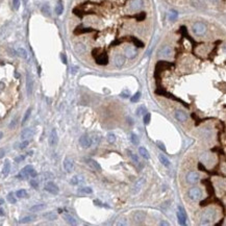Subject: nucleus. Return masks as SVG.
<instances>
[{"label":"nucleus","instance_id":"f257e3e1","mask_svg":"<svg viewBox=\"0 0 226 226\" xmlns=\"http://www.w3.org/2000/svg\"><path fill=\"white\" fill-rule=\"evenodd\" d=\"M216 210H213V208H208V210H204V212L201 214L200 217V224L201 225H210L212 224L213 222L216 219Z\"/></svg>","mask_w":226,"mask_h":226},{"label":"nucleus","instance_id":"f03ea898","mask_svg":"<svg viewBox=\"0 0 226 226\" xmlns=\"http://www.w3.org/2000/svg\"><path fill=\"white\" fill-rule=\"evenodd\" d=\"M37 175H38V173L36 172L34 167L30 166V165H27V166L24 167L20 172H19V174L17 175V177H18V178H21V179H25V178H28V177H32V178H34Z\"/></svg>","mask_w":226,"mask_h":226},{"label":"nucleus","instance_id":"7ed1b4c3","mask_svg":"<svg viewBox=\"0 0 226 226\" xmlns=\"http://www.w3.org/2000/svg\"><path fill=\"white\" fill-rule=\"evenodd\" d=\"M193 31L196 36H203L206 32V26L205 24L201 23V22H196L193 25Z\"/></svg>","mask_w":226,"mask_h":226},{"label":"nucleus","instance_id":"20e7f679","mask_svg":"<svg viewBox=\"0 0 226 226\" xmlns=\"http://www.w3.org/2000/svg\"><path fill=\"white\" fill-rule=\"evenodd\" d=\"M201 196H202V192H201V190L199 188H192L189 191V197L192 200H199L201 198Z\"/></svg>","mask_w":226,"mask_h":226},{"label":"nucleus","instance_id":"39448f33","mask_svg":"<svg viewBox=\"0 0 226 226\" xmlns=\"http://www.w3.org/2000/svg\"><path fill=\"white\" fill-rule=\"evenodd\" d=\"M34 79H32V76L30 75L29 73H27V76H26V92H27L28 96L32 95V92H34Z\"/></svg>","mask_w":226,"mask_h":226},{"label":"nucleus","instance_id":"423d86ee","mask_svg":"<svg viewBox=\"0 0 226 226\" xmlns=\"http://www.w3.org/2000/svg\"><path fill=\"white\" fill-rule=\"evenodd\" d=\"M94 58H95V61L98 65L104 66L107 65V63H109V56H107V54L105 52H101L100 54H95Z\"/></svg>","mask_w":226,"mask_h":226},{"label":"nucleus","instance_id":"0eeeda50","mask_svg":"<svg viewBox=\"0 0 226 226\" xmlns=\"http://www.w3.org/2000/svg\"><path fill=\"white\" fill-rule=\"evenodd\" d=\"M92 139L90 138V135H83L79 138V145L82 147V148H89V147L92 146Z\"/></svg>","mask_w":226,"mask_h":226},{"label":"nucleus","instance_id":"6e6552de","mask_svg":"<svg viewBox=\"0 0 226 226\" xmlns=\"http://www.w3.org/2000/svg\"><path fill=\"white\" fill-rule=\"evenodd\" d=\"M45 190L47 191L48 193H50V194L52 195H56L58 194V186L55 185L54 183H52V181H48L47 183L45 185Z\"/></svg>","mask_w":226,"mask_h":226},{"label":"nucleus","instance_id":"1a4fd4ad","mask_svg":"<svg viewBox=\"0 0 226 226\" xmlns=\"http://www.w3.org/2000/svg\"><path fill=\"white\" fill-rule=\"evenodd\" d=\"M172 55V48L170 46H164L159 51V56L163 58H168Z\"/></svg>","mask_w":226,"mask_h":226},{"label":"nucleus","instance_id":"9d476101","mask_svg":"<svg viewBox=\"0 0 226 226\" xmlns=\"http://www.w3.org/2000/svg\"><path fill=\"white\" fill-rule=\"evenodd\" d=\"M199 180V174L196 172V171H191V172L188 173L186 175V181L191 185H194L197 181Z\"/></svg>","mask_w":226,"mask_h":226},{"label":"nucleus","instance_id":"9b49d317","mask_svg":"<svg viewBox=\"0 0 226 226\" xmlns=\"http://www.w3.org/2000/svg\"><path fill=\"white\" fill-rule=\"evenodd\" d=\"M58 143V131H56L55 128H53L50 132L49 135V145L51 147L56 146Z\"/></svg>","mask_w":226,"mask_h":226},{"label":"nucleus","instance_id":"f8f14e48","mask_svg":"<svg viewBox=\"0 0 226 226\" xmlns=\"http://www.w3.org/2000/svg\"><path fill=\"white\" fill-rule=\"evenodd\" d=\"M177 219H178V223L180 225L186 224V214L183 207H178V212H177Z\"/></svg>","mask_w":226,"mask_h":226},{"label":"nucleus","instance_id":"ddd939ff","mask_svg":"<svg viewBox=\"0 0 226 226\" xmlns=\"http://www.w3.org/2000/svg\"><path fill=\"white\" fill-rule=\"evenodd\" d=\"M125 55L127 56L128 58H135V55H137L138 51H137V48L133 47V46H127L126 48H125Z\"/></svg>","mask_w":226,"mask_h":226},{"label":"nucleus","instance_id":"4468645a","mask_svg":"<svg viewBox=\"0 0 226 226\" xmlns=\"http://www.w3.org/2000/svg\"><path fill=\"white\" fill-rule=\"evenodd\" d=\"M85 164H87L91 169H93V170H95V171H101V166H100V165L98 164L97 162L95 161V159H85Z\"/></svg>","mask_w":226,"mask_h":226},{"label":"nucleus","instance_id":"2eb2a0df","mask_svg":"<svg viewBox=\"0 0 226 226\" xmlns=\"http://www.w3.org/2000/svg\"><path fill=\"white\" fill-rule=\"evenodd\" d=\"M34 135V130L32 128H25L21 132V139L22 140H28L32 138Z\"/></svg>","mask_w":226,"mask_h":226},{"label":"nucleus","instance_id":"dca6fc26","mask_svg":"<svg viewBox=\"0 0 226 226\" xmlns=\"http://www.w3.org/2000/svg\"><path fill=\"white\" fill-rule=\"evenodd\" d=\"M174 116H175V118H176L177 121H179V122H186V120H188V115H186L185 112L179 111V109L175 111Z\"/></svg>","mask_w":226,"mask_h":226},{"label":"nucleus","instance_id":"f3484780","mask_svg":"<svg viewBox=\"0 0 226 226\" xmlns=\"http://www.w3.org/2000/svg\"><path fill=\"white\" fill-rule=\"evenodd\" d=\"M73 168H74L73 161H72L71 159H69V157L65 159V161H64V169H65L66 172L70 173L72 170H73Z\"/></svg>","mask_w":226,"mask_h":226},{"label":"nucleus","instance_id":"a211bd4d","mask_svg":"<svg viewBox=\"0 0 226 226\" xmlns=\"http://www.w3.org/2000/svg\"><path fill=\"white\" fill-rule=\"evenodd\" d=\"M144 183H145V178H144V177L138 179V181L135 183V186H133V188H132V193H133V194H138V193L140 192V190L142 189V186H144Z\"/></svg>","mask_w":226,"mask_h":226},{"label":"nucleus","instance_id":"6ab92c4d","mask_svg":"<svg viewBox=\"0 0 226 226\" xmlns=\"http://www.w3.org/2000/svg\"><path fill=\"white\" fill-rule=\"evenodd\" d=\"M63 218L65 219V221L68 223V224H71V225H76V224H77V222H76V219L74 218V217L72 216L71 214H69V213H64V214H63Z\"/></svg>","mask_w":226,"mask_h":226},{"label":"nucleus","instance_id":"aec40b11","mask_svg":"<svg viewBox=\"0 0 226 226\" xmlns=\"http://www.w3.org/2000/svg\"><path fill=\"white\" fill-rule=\"evenodd\" d=\"M142 5H143V1H142V0H132L130 5H129V7H130L131 10L135 12V10H140V8L142 7Z\"/></svg>","mask_w":226,"mask_h":226},{"label":"nucleus","instance_id":"412c9836","mask_svg":"<svg viewBox=\"0 0 226 226\" xmlns=\"http://www.w3.org/2000/svg\"><path fill=\"white\" fill-rule=\"evenodd\" d=\"M146 218V214L144 212H135V215H133V220L135 222H143Z\"/></svg>","mask_w":226,"mask_h":226},{"label":"nucleus","instance_id":"4be33fe9","mask_svg":"<svg viewBox=\"0 0 226 226\" xmlns=\"http://www.w3.org/2000/svg\"><path fill=\"white\" fill-rule=\"evenodd\" d=\"M114 62H115V65L117 67H122L125 63V58L122 54H117L114 58Z\"/></svg>","mask_w":226,"mask_h":226},{"label":"nucleus","instance_id":"5701e85b","mask_svg":"<svg viewBox=\"0 0 226 226\" xmlns=\"http://www.w3.org/2000/svg\"><path fill=\"white\" fill-rule=\"evenodd\" d=\"M10 163L8 161H5V163L3 165V169H2V175L4 177H6L10 174Z\"/></svg>","mask_w":226,"mask_h":226},{"label":"nucleus","instance_id":"b1692460","mask_svg":"<svg viewBox=\"0 0 226 226\" xmlns=\"http://www.w3.org/2000/svg\"><path fill=\"white\" fill-rule=\"evenodd\" d=\"M94 31L93 28H82V27H77L75 30H74V34H85V32H92Z\"/></svg>","mask_w":226,"mask_h":226},{"label":"nucleus","instance_id":"393cba45","mask_svg":"<svg viewBox=\"0 0 226 226\" xmlns=\"http://www.w3.org/2000/svg\"><path fill=\"white\" fill-rule=\"evenodd\" d=\"M45 207H46V205L43 204V203H41V204H34V206H31L29 210H30V212H32V213H37V212H41V210H43Z\"/></svg>","mask_w":226,"mask_h":226},{"label":"nucleus","instance_id":"a878e982","mask_svg":"<svg viewBox=\"0 0 226 226\" xmlns=\"http://www.w3.org/2000/svg\"><path fill=\"white\" fill-rule=\"evenodd\" d=\"M159 162H161L162 164L164 165L165 167H169L170 166V161H169L168 159H167L166 156L162 153V154H159Z\"/></svg>","mask_w":226,"mask_h":226},{"label":"nucleus","instance_id":"bb28decb","mask_svg":"<svg viewBox=\"0 0 226 226\" xmlns=\"http://www.w3.org/2000/svg\"><path fill=\"white\" fill-rule=\"evenodd\" d=\"M63 12H64V5H63V2L61 1V0H58V4H56V6H55V13H56V15H62L63 14Z\"/></svg>","mask_w":226,"mask_h":226},{"label":"nucleus","instance_id":"cd10ccee","mask_svg":"<svg viewBox=\"0 0 226 226\" xmlns=\"http://www.w3.org/2000/svg\"><path fill=\"white\" fill-rule=\"evenodd\" d=\"M139 153H140V155H141L142 157H144V159H149V152L147 151V149L145 148V147H140V148H139Z\"/></svg>","mask_w":226,"mask_h":226},{"label":"nucleus","instance_id":"c85d7f7f","mask_svg":"<svg viewBox=\"0 0 226 226\" xmlns=\"http://www.w3.org/2000/svg\"><path fill=\"white\" fill-rule=\"evenodd\" d=\"M16 53L22 58H27V51H26L24 48H21V47L18 48V49L16 50Z\"/></svg>","mask_w":226,"mask_h":226},{"label":"nucleus","instance_id":"c756f323","mask_svg":"<svg viewBox=\"0 0 226 226\" xmlns=\"http://www.w3.org/2000/svg\"><path fill=\"white\" fill-rule=\"evenodd\" d=\"M36 220V216H26L24 217V218H22L20 220V223H23V224H25V223H30L32 222V221Z\"/></svg>","mask_w":226,"mask_h":226},{"label":"nucleus","instance_id":"7c9ffc66","mask_svg":"<svg viewBox=\"0 0 226 226\" xmlns=\"http://www.w3.org/2000/svg\"><path fill=\"white\" fill-rule=\"evenodd\" d=\"M93 192L90 186H82V188L78 189V193H82V194H91Z\"/></svg>","mask_w":226,"mask_h":226},{"label":"nucleus","instance_id":"2f4dec72","mask_svg":"<svg viewBox=\"0 0 226 226\" xmlns=\"http://www.w3.org/2000/svg\"><path fill=\"white\" fill-rule=\"evenodd\" d=\"M146 113H147V109H146V106H144V105H141V106H139L137 109V115L139 116V117L144 116Z\"/></svg>","mask_w":226,"mask_h":226},{"label":"nucleus","instance_id":"473e14b6","mask_svg":"<svg viewBox=\"0 0 226 226\" xmlns=\"http://www.w3.org/2000/svg\"><path fill=\"white\" fill-rule=\"evenodd\" d=\"M193 4H194V6H196L197 8L205 7V4L203 0H193Z\"/></svg>","mask_w":226,"mask_h":226},{"label":"nucleus","instance_id":"72a5a7b5","mask_svg":"<svg viewBox=\"0 0 226 226\" xmlns=\"http://www.w3.org/2000/svg\"><path fill=\"white\" fill-rule=\"evenodd\" d=\"M129 139H130L131 143H132L133 145H138L140 143V140H139V138H138V135H135V133H132V132L129 135Z\"/></svg>","mask_w":226,"mask_h":226},{"label":"nucleus","instance_id":"f704fd0d","mask_svg":"<svg viewBox=\"0 0 226 226\" xmlns=\"http://www.w3.org/2000/svg\"><path fill=\"white\" fill-rule=\"evenodd\" d=\"M30 115H31V107H29V109L26 111V113H25V115H24V117H23V120H22V125H24L27 122V120H28V118L30 117Z\"/></svg>","mask_w":226,"mask_h":226},{"label":"nucleus","instance_id":"c9c22d12","mask_svg":"<svg viewBox=\"0 0 226 226\" xmlns=\"http://www.w3.org/2000/svg\"><path fill=\"white\" fill-rule=\"evenodd\" d=\"M106 140H107V142H109V144L115 143V142H116V135H115V133L109 132V133H107V135H106Z\"/></svg>","mask_w":226,"mask_h":226},{"label":"nucleus","instance_id":"e433bc0d","mask_svg":"<svg viewBox=\"0 0 226 226\" xmlns=\"http://www.w3.org/2000/svg\"><path fill=\"white\" fill-rule=\"evenodd\" d=\"M16 196L18 198H25V197H27V192L25 190H23V189H21V190H18L16 192Z\"/></svg>","mask_w":226,"mask_h":226},{"label":"nucleus","instance_id":"4c0bfd02","mask_svg":"<svg viewBox=\"0 0 226 226\" xmlns=\"http://www.w3.org/2000/svg\"><path fill=\"white\" fill-rule=\"evenodd\" d=\"M42 13H43L45 16L50 17V7L48 4H44V5L42 6Z\"/></svg>","mask_w":226,"mask_h":226},{"label":"nucleus","instance_id":"58836bf2","mask_svg":"<svg viewBox=\"0 0 226 226\" xmlns=\"http://www.w3.org/2000/svg\"><path fill=\"white\" fill-rule=\"evenodd\" d=\"M80 179H82V176H77V175H75V176H73L71 178V183L74 186L79 185L80 183H82V180H80Z\"/></svg>","mask_w":226,"mask_h":226},{"label":"nucleus","instance_id":"ea45409f","mask_svg":"<svg viewBox=\"0 0 226 226\" xmlns=\"http://www.w3.org/2000/svg\"><path fill=\"white\" fill-rule=\"evenodd\" d=\"M140 98H141V92H137V93L135 94L133 96H131L130 97V101L131 102H138L140 100Z\"/></svg>","mask_w":226,"mask_h":226},{"label":"nucleus","instance_id":"a19ab883","mask_svg":"<svg viewBox=\"0 0 226 226\" xmlns=\"http://www.w3.org/2000/svg\"><path fill=\"white\" fill-rule=\"evenodd\" d=\"M128 154H129V156L131 157V159H132V161L135 162V164H138V163H139V157H138V154H135V153H133L132 151H130V150L128 151Z\"/></svg>","mask_w":226,"mask_h":226},{"label":"nucleus","instance_id":"79ce46f5","mask_svg":"<svg viewBox=\"0 0 226 226\" xmlns=\"http://www.w3.org/2000/svg\"><path fill=\"white\" fill-rule=\"evenodd\" d=\"M7 200H8V202L12 203V204H15V203L17 202L16 197L14 196V194H13V193H10V194L7 195Z\"/></svg>","mask_w":226,"mask_h":226},{"label":"nucleus","instance_id":"37998d69","mask_svg":"<svg viewBox=\"0 0 226 226\" xmlns=\"http://www.w3.org/2000/svg\"><path fill=\"white\" fill-rule=\"evenodd\" d=\"M75 50L77 52H79V53H82V52L85 51V47L82 45V44L79 43V44H77V45L75 46Z\"/></svg>","mask_w":226,"mask_h":226},{"label":"nucleus","instance_id":"c03bdc74","mask_svg":"<svg viewBox=\"0 0 226 226\" xmlns=\"http://www.w3.org/2000/svg\"><path fill=\"white\" fill-rule=\"evenodd\" d=\"M150 120H151V115L149 113H146L144 115V124L148 125L149 123H150Z\"/></svg>","mask_w":226,"mask_h":226},{"label":"nucleus","instance_id":"a18cd8bd","mask_svg":"<svg viewBox=\"0 0 226 226\" xmlns=\"http://www.w3.org/2000/svg\"><path fill=\"white\" fill-rule=\"evenodd\" d=\"M130 39H131V41H132L133 43H135V46H138V47H144V44L142 43V42L140 41V40H138V39L133 38V37H131Z\"/></svg>","mask_w":226,"mask_h":226},{"label":"nucleus","instance_id":"49530a36","mask_svg":"<svg viewBox=\"0 0 226 226\" xmlns=\"http://www.w3.org/2000/svg\"><path fill=\"white\" fill-rule=\"evenodd\" d=\"M28 144H29V141H28V140H23V142L19 144V147H18V148H19V149H25L26 147L28 146Z\"/></svg>","mask_w":226,"mask_h":226},{"label":"nucleus","instance_id":"de8ad7c7","mask_svg":"<svg viewBox=\"0 0 226 226\" xmlns=\"http://www.w3.org/2000/svg\"><path fill=\"white\" fill-rule=\"evenodd\" d=\"M44 217L46 219H48V220H54V219H56V215H54L53 213H48V214L44 215Z\"/></svg>","mask_w":226,"mask_h":226},{"label":"nucleus","instance_id":"09e8293b","mask_svg":"<svg viewBox=\"0 0 226 226\" xmlns=\"http://www.w3.org/2000/svg\"><path fill=\"white\" fill-rule=\"evenodd\" d=\"M177 16H178L177 12H175V10H171L170 16H169V17H170V20H171V21H174V20H176Z\"/></svg>","mask_w":226,"mask_h":226},{"label":"nucleus","instance_id":"8fccbe9b","mask_svg":"<svg viewBox=\"0 0 226 226\" xmlns=\"http://www.w3.org/2000/svg\"><path fill=\"white\" fill-rule=\"evenodd\" d=\"M120 96H121L122 98H128L129 96H130V92H129L128 90H124L123 92H121Z\"/></svg>","mask_w":226,"mask_h":226},{"label":"nucleus","instance_id":"3c124183","mask_svg":"<svg viewBox=\"0 0 226 226\" xmlns=\"http://www.w3.org/2000/svg\"><path fill=\"white\" fill-rule=\"evenodd\" d=\"M29 183H30V186H31L32 188L38 189V186H39V183H38V180H37V179H31Z\"/></svg>","mask_w":226,"mask_h":226},{"label":"nucleus","instance_id":"603ef678","mask_svg":"<svg viewBox=\"0 0 226 226\" xmlns=\"http://www.w3.org/2000/svg\"><path fill=\"white\" fill-rule=\"evenodd\" d=\"M156 145H157V146H159V148L161 149V150L166 151V147H165V144H164V143H162L161 141H156Z\"/></svg>","mask_w":226,"mask_h":226},{"label":"nucleus","instance_id":"864d4df0","mask_svg":"<svg viewBox=\"0 0 226 226\" xmlns=\"http://www.w3.org/2000/svg\"><path fill=\"white\" fill-rule=\"evenodd\" d=\"M13 5H14L15 10H18L20 6V0H13Z\"/></svg>","mask_w":226,"mask_h":226},{"label":"nucleus","instance_id":"5fc2aeb1","mask_svg":"<svg viewBox=\"0 0 226 226\" xmlns=\"http://www.w3.org/2000/svg\"><path fill=\"white\" fill-rule=\"evenodd\" d=\"M145 18H146V14H145V13H141V14L137 16V20L138 21H143Z\"/></svg>","mask_w":226,"mask_h":226},{"label":"nucleus","instance_id":"6e6d98bb","mask_svg":"<svg viewBox=\"0 0 226 226\" xmlns=\"http://www.w3.org/2000/svg\"><path fill=\"white\" fill-rule=\"evenodd\" d=\"M17 123V118H15L14 120L12 121V123L10 124V128H13V127H15V125Z\"/></svg>","mask_w":226,"mask_h":226},{"label":"nucleus","instance_id":"4d7b16f0","mask_svg":"<svg viewBox=\"0 0 226 226\" xmlns=\"http://www.w3.org/2000/svg\"><path fill=\"white\" fill-rule=\"evenodd\" d=\"M23 159H24V156H23V155H21V156L16 157V159H15V161H16L17 163H20V162H22Z\"/></svg>","mask_w":226,"mask_h":226},{"label":"nucleus","instance_id":"13d9d810","mask_svg":"<svg viewBox=\"0 0 226 226\" xmlns=\"http://www.w3.org/2000/svg\"><path fill=\"white\" fill-rule=\"evenodd\" d=\"M4 154H5V151H4L3 148H1V149H0V159L4 157Z\"/></svg>","mask_w":226,"mask_h":226},{"label":"nucleus","instance_id":"bf43d9fd","mask_svg":"<svg viewBox=\"0 0 226 226\" xmlns=\"http://www.w3.org/2000/svg\"><path fill=\"white\" fill-rule=\"evenodd\" d=\"M127 122H128V124L132 125V124H133V120H132V118H130V117H127Z\"/></svg>","mask_w":226,"mask_h":226},{"label":"nucleus","instance_id":"052dcab7","mask_svg":"<svg viewBox=\"0 0 226 226\" xmlns=\"http://www.w3.org/2000/svg\"><path fill=\"white\" fill-rule=\"evenodd\" d=\"M61 58H62V61H63V63H64V64H67V60H66L65 54H62V55H61Z\"/></svg>","mask_w":226,"mask_h":226},{"label":"nucleus","instance_id":"680f3d73","mask_svg":"<svg viewBox=\"0 0 226 226\" xmlns=\"http://www.w3.org/2000/svg\"><path fill=\"white\" fill-rule=\"evenodd\" d=\"M4 216V210H2V208H0V217Z\"/></svg>","mask_w":226,"mask_h":226},{"label":"nucleus","instance_id":"e2e57ef3","mask_svg":"<svg viewBox=\"0 0 226 226\" xmlns=\"http://www.w3.org/2000/svg\"><path fill=\"white\" fill-rule=\"evenodd\" d=\"M159 224H161V225H169L167 222H161V223H159Z\"/></svg>","mask_w":226,"mask_h":226},{"label":"nucleus","instance_id":"0e129e2a","mask_svg":"<svg viewBox=\"0 0 226 226\" xmlns=\"http://www.w3.org/2000/svg\"><path fill=\"white\" fill-rule=\"evenodd\" d=\"M2 137H3V133H2L1 131H0V140L2 139Z\"/></svg>","mask_w":226,"mask_h":226},{"label":"nucleus","instance_id":"69168bd1","mask_svg":"<svg viewBox=\"0 0 226 226\" xmlns=\"http://www.w3.org/2000/svg\"><path fill=\"white\" fill-rule=\"evenodd\" d=\"M207 1H210V2H216L217 0H207Z\"/></svg>","mask_w":226,"mask_h":226},{"label":"nucleus","instance_id":"338daca9","mask_svg":"<svg viewBox=\"0 0 226 226\" xmlns=\"http://www.w3.org/2000/svg\"><path fill=\"white\" fill-rule=\"evenodd\" d=\"M0 203H3V200H2V199L0 200Z\"/></svg>","mask_w":226,"mask_h":226}]
</instances>
